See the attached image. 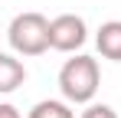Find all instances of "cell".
Masks as SVG:
<instances>
[{"instance_id": "obj_1", "label": "cell", "mask_w": 121, "mask_h": 118, "mask_svg": "<svg viewBox=\"0 0 121 118\" xmlns=\"http://www.w3.org/2000/svg\"><path fill=\"white\" fill-rule=\"evenodd\" d=\"M98 82H101L98 62L92 56H85V53L65 59L59 69V92L69 105H88L98 92Z\"/></svg>"}, {"instance_id": "obj_2", "label": "cell", "mask_w": 121, "mask_h": 118, "mask_svg": "<svg viewBox=\"0 0 121 118\" xmlns=\"http://www.w3.org/2000/svg\"><path fill=\"white\" fill-rule=\"evenodd\" d=\"M7 39H10V49L17 56H43L49 49V20L36 10L17 13L10 20Z\"/></svg>"}, {"instance_id": "obj_3", "label": "cell", "mask_w": 121, "mask_h": 118, "mask_svg": "<svg viewBox=\"0 0 121 118\" xmlns=\"http://www.w3.org/2000/svg\"><path fill=\"white\" fill-rule=\"evenodd\" d=\"M85 39H88V26L79 13H59L56 20H49V49L75 53L85 46Z\"/></svg>"}, {"instance_id": "obj_4", "label": "cell", "mask_w": 121, "mask_h": 118, "mask_svg": "<svg viewBox=\"0 0 121 118\" xmlns=\"http://www.w3.org/2000/svg\"><path fill=\"white\" fill-rule=\"evenodd\" d=\"M95 46L105 59L111 62H121V20H108L101 23L98 33H95Z\"/></svg>"}, {"instance_id": "obj_5", "label": "cell", "mask_w": 121, "mask_h": 118, "mask_svg": "<svg viewBox=\"0 0 121 118\" xmlns=\"http://www.w3.org/2000/svg\"><path fill=\"white\" fill-rule=\"evenodd\" d=\"M23 82H26V66L10 53H0V95L17 92Z\"/></svg>"}, {"instance_id": "obj_6", "label": "cell", "mask_w": 121, "mask_h": 118, "mask_svg": "<svg viewBox=\"0 0 121 118\" xmlns=\"http://www.w3.org/2000/svg\"><path fill=\"white\" fill-rule=\"evenodd\" d=\"M26 118H75V112H72V105L65 98H43V102H36L30 108Z\"/></svg>"}, {"instance_id": "obj_7", "label": "cell", "mask_w": 121, "mask_h": 118, "mask_svg": "<svg viewBox=\"0 0 121 118\" xmlns=\"http://www.w3.org/2000/svg\"><path fill=\"white\" fill-rule=\"evenodd\" d=\"M82 118H118V112L111 108V105H101V102H88L85 105V112Z\"/></svg>"}, {"instance_id": "obj_8", "label": "cell", "mask_w": 121, "mask_h": 118, "mask_svg": "<svg viewBox=\"0 0 121 118\" xmlns=\"http://www.w3.org/2000/svg\"><path fill=\"white\" fill-rule=\"evenodd\" d=\"M0 118H23V115H20V108H17V105L0 102Z\"/></svg>"}]
</instances>
